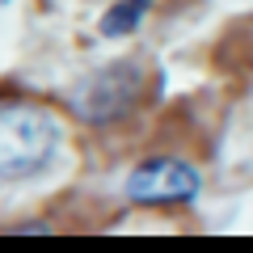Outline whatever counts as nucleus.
<instances>
[{
  "label": "nucleus",
  "instance_id": "obj_5",
  "mask_svg": "<svg viewBox=\"0 0 253 253\" xmlns=\"http://www.w3.org/2000/svg\"><path fill=\"white\" fill-rule=\"evenodd\" d=\"M4 4H13V0H4Z\"/></svg>",
  "mask_w": 253,
  "mask_h": 253
},
{
  "label": "nucleus",
  "instance_id": "obj_1",
  "mask_svg": "<svg viewBox=\"0 0 253 253\" xmlns=\"http://www.w3.org/2000/svg\"><path fill=\"white\" fill-rule=\"evenodd\" d=\"M59 148V126L30 101H0V177H30L46 169Z\"/></svg>",
  "mask_w": 253,
  "mask_h": 253
},
{
  "label": "nucleus",
  "instance_id": "obj_4",
  "mask_svg": "<svg viewBox=\"0 0 253 253\" xmlns=\"http://www.w3.org/2000/svg\"><path fill=\"white\" fill-rule=\"evenodd\" d=\"M148 9H152V0H118V4H110L106 17H101V34L123 38L131 30H139V21L148 17Z\"/></svg>",
  "mask_w": 253,
  "mask_h": 253
},
{
  "label": "nucleus",
  "instance_id": "obj_2",
  "mask_svg": "<svg viewBox=\"0 0 253 253\" xmlns=\"http://www.w3.org/2000/svg\"><path fill=\"white\" fill-rule=\"evenodd\" d=\"M144 97V76L135 63H110L101 72L84 76L72 89V110L93 126H110L118 118H126L135 110V101Z\"/></svg>",
  "mask_w": 253,
  "mask_h": 253
},
{
  "label": "nucleus",
  "instance_id": "obj_3",
  "mask_svg": "<svg viewBox=\"0 0 253 253\" xmlns=\"http://www.w3.org/2000/svg\"><path fill=\"white\" fill-rule=\"evenodd\" d=\"M203 190V173L177 156H148L126 173V199L135 207H177L194 203Z\"/></svg>",
  "mask_w": 253,
  "mask_h": 253
}]
</instances>
